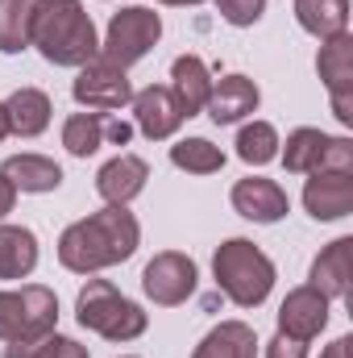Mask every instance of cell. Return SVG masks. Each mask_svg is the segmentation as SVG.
<instances>
[{
    "instance_id": "obj_1",
    "label": "cell",
    "mask_w": 353,
    "mask_h": 358,
    "mask_svg": "<svg viewBox=\"0 0 353 358\" xmlns=\"http://www.w3.org/2000/svg\"><path fill=\"white\" fill-rule=\"evenodd\" d=\"M137 217L125 204H108L100 213H91L84 221L67 225L59 238V263L75 275H91V271L117 267L137 250Z\"/></svg>"
},
{
    "instance_id": "obj_2",
    "label": "cell",
    "mask_w": 353,
    "mask_h": 358,
    "mask_svg": "<svg viewBox=\"0 0 353 358\" xmlns=\"http://www.w3.org/2000/svg\"><path fill=\"white\" fill-rule=\"evenodd\" d=\"M29 42L54 67H84L100 55L96 25L80 0H33L29 4Z\"/></svg>"
},
{
    "instance_id": "obj_3",
    "label": "cell",
    "mask_w": 353,
    "mask_h": 358,
    "mask_svg": "<svg viewBox=\"0 0 353 358\" xmlns=\"http://www.w3.org/2000/svg\"><path fill=\"white\" fill-rule=\"evenodd\" d=\"M212 271H216V283L220 292L241 304V308H254L262 304L274 287V263L266 259L262 250L246 238H229L216 255H212Z\"/></svg>"
},
{
    "instance_id": "obj_4",
    "label": "cell",
    "mask_w": 353,
    "mask_h": 358,
    "mask_svg": "<svg viewBox=\"0 0 353 358\" xmlns=\"http://www.w3.org/2000/svg\"><path fill=\"white\" fill-rule=\"evenodd\" d=\"M75 317H80L84 329L108 338V342H133V338H142L146 325H150V317H146L133 300H125L108 279H88V283L80 287Z\"/></svg>"
},
{
    "instance_id": "obj_5",
    "label": "cell",
    "mask_w": 353,
    "mask_h": 358,
    "mask_svg": "<svg viewBox=\"0 0 353 358\" xmlns=\"http://www.w3.org/2000/svg\"><path fill=\"white\" fill-rule=\"evenodd\" d=\"M59 325V296L42 283L21 292H0V342H33L54 334Z\"/></svg>"
},
{
    "instance_id": "obj_6",
    "label": "cell",
    "mask_w": 353,
    "mask_h": 358,
    "mask_svg": "<svg viewBox=\"0 0 353 358\" xmlns=\"http://www.w3.org/2000/svg\"><path fill=\"white\" fill-rule=\"evenodd\" d=\"M158 38H163V21H158V13L133 4V8L112 13L108 34H104L96 59H104L108 67H121V71H125V67H133L137 59H146V50H150Z\"/></svg>"
},
{
    "instance_id": "obj_7",
    "label": "cell",
    "mask_w": 353,
    "mask_h": 358,
    "mask_svg": "<svg viewBox=\"0 0 353 358\" xmlns=\"http://www.w3.org/2000/svg\"><path fill=\"white\" fill-rule=\"evenodd\" d=\"M287 171L312 176V171H350L353 167V142L350 138H329L320 129H295L283 150Z\"/></svg>"
},
{
    "instance_id": "obj_8",
    "label": "cell",
    "mask_w": 353,
    "mask_h": 358,
    "mask_svg": "<svg viewBox=\"0 0 353 358\" xmlns=\"http://www.w3.org/2000/svg\"><path fill=\"white\" fill-rule=\"evenodd\" d=\"M142 287H146V296H150L154 304L175 308V304H183V300L195 292V263H191L187 255H179V250H163V255H154V259L146 263Z\"/></svg>"
},
{
    "instance_id": "obj_9",
    "label": "cell",
    "mask_w": 353,
    "mask_h": 358,
    "mask_svg": "<svg viewBox=\"0 0 353 358\" xmlns=\"http://www.w3.org/2000/svg\"><path fill=\"white\" fill-rule=\"evenodd\" d=\"M71 92H75L80 104H88V108H96V113H112V108H125V104L133 100L129 76H125L121 67H108L104 59L84 63V71H80V80H75Z\"/></svg>"
},
{
    "instance_id": "obj_10",
    "label": "cell",
    "mask_w": 353,
    "mask_h": 358,
    "mask_svg": "<svg viewBox=\"0 0 353 358\" xmlns=\"http://www.w3.org/2000/svg\"><path fill=\"white\" fill-rule=\"evenodd\" d=\"M316 67H320V80H324V88H329V96H333L337 121L350 125L353 121V38L350 34L329 38V46L320 50Z\"/></svg>"
},
{
    "instance_id": "obj_11",
    "label": "cell",
    "mask_w": 353,
    "mask_h": 358,
    "mask_svg": "<svg viewBox=\"0 0 353 358\" xmlns=\"http://www.w3.org/2000/svg\"><path fill=\"white\" fill-rule=\"evenodd\" d=\"M324 325H329V296H320L312 283L295 287L278 308V334H287L295 342H312Z\"/></svg>"
},
{
    "instance_id": "obj_12",
    "label": "cell",
    "mask_w": 353,
    "mask_h": 358,
    "mask_svg": "<svg viewBox=\"0 0 353 358\" xmlns=\"http://www.w3.org/2000/svg\"><path fill=\"white\" fill-rule=\"evenodd\" d=\"M303 208L316 221H341L353 213V176L350 171H312L303 183Z\"/></svg>"
},
{
    "instance_id": "obj_13",
    "label": "cell",
    "mask_w": 353,
    "mask_h": 358,
    "mask_svg": "<svg viewBox=\"0 0 353 358\" xmlns=\"http://www.w3.org/2000/svg\"><path fill=\"white\" fill-rule=\"evenodd\" d=\"M129 104H133L137 129H142L150 142H158V138H171L179 125L187 121L183 104L175 100V92H171V88H158V84H150L146 92H137Z\"/></svg>"
},
{
    "instance_id": "obj_14",
    "label": "cell",
    "mask_w": 353,
    "mask_h": 358,
    "mask_svg": "<svg viewBox=\"0 0 353 358\" xmlns=\"http://www.w3.org/2000/svg\"><path fill=\"white\" fill-rule=\"evenodd\" d=\"M233 208L246 217V221H258V225H270V221H283L287 217V192L274 183V179L250 176L233 183Z\"/></svg>"
},
{
    "instance_id": "obj_15",
    "label": "cell",
    "mask_w": 353,
    "mask_h": 358,
    "mask_svg": "<svg viewBox=\"0 0 353 358\" xmlns=\"http://www.w3.org/2000/svg\"><path fill=\"white\" fill-rule=\"evenodd\" d=\"M146 179H150L146 159H137V155H117L112 163L100 167V176H96V192H100L108 204H129V200L146 187Z\"/></svg>"
},
{
    "instance_id": "obj_16",
    "label": "cell",
    "mask_w": 353,
    "mask_h": 358,
    "mask_svg": "<svg viewBox=\"0 0 353 358\" xmlns=\"http://www.w3.org/2000/svg\"><path fill=\"white\" fill-rule=\"evenodd\" d=\"M350 275H353V238H337L312 263V287L329 300H341V296H350Z\"/></svg>"
},
{
    "instance_id": "obj_17",
    "label": "cell",
    "mask_w": 353,
    "mask_h": 358,
    "mask_svg": "<svg viewBox=\"0 0 353 358\" xmlns=\"http://www.w3.org/2000/svg\"><path fill=\"white\" fill-rule=\"evenodd\" d=\"M204 108L216 125H233V121H241L246 113L258 108V88L246 76H225L220 84H212V96H208Z\"/></svg>"
},
{
    "instance_id": "obj_18",
    "label": "cell",
    "mask_w": 353,
    "mask_h": 358,
    "mask_svg": "<svg viewBox=\"0 0 353 358\" xmlns=\"http://www.w3.org/2000/svg\"><path fill=\"white\" fill-rule=\"evenodd\" d=\"M8 113V134L17 138H38L46 125H50V96L38 88H17L4 104Z\"/></svg>"
},
{
    "instance_id": "obj_19",
    "label": "cell",
    "mask_w": 353,
    "mask_h": 358,
    "mask_svg": "<svg viewBox=\"0 0 353 358\" xmlns=\"http://www.w3.org/2000/svg\"><path fill=\"white\" fill-rule=\"evenodd\" d=\"M171 80H175V100L183 104V113L187 117H195L204 104H208V96H212V76H208V67H204V59H195V55H179L175 67H171Z\"/></svg>"
},
{
    "instance_id": "obj_20",
    "label": "cell",
    "mask_w": 353,
    "mask_h": 358,
    "mask_svg": "<svg viewBox=\"0 0 353 358\" xmlns=\"http://www.w3.org/2000/svg\"><path fill=\"white\" fill-rule=\"evenodd\" d=\"M258 355V338L246 321H220L191 358H254Z\"/></svg>"
},
{
    "instance_id": "obj_21",
    "label": "cell",
    "mask_w": 353,
    "mask_h": 358,
    "mask_svg": "<svg viewBox=\"0 0 353 358\" xmlns=\"http://www.w3.org/2000/svg\"><path fill=\"white\" fill-rule=\"evenodd\" d=\"M0 176L8 179L13 187H21V192H54L63 183L59 163L54 159H42V155H13L0 167Z\"/></svg>"
},
{
    "instance_id": "obj_22",
    "label": "cell",
    "mask_w": 353,
    "mask_h": 358,
    "mask_svg": "<svg viewBox=\"0 0 353 358\" xmlns=\"http://www.w3.org/2000/svg\"><path fill=\"white\" fill-rule=\"evenodd\" d=\"M38 267V238L25 225H0V279H25Z\"/></svg>"
},
{
    "instance_id": "obj_23",
    "label": "cell",
    "mask_w": 353,
    "mask_h": 358,
    "mask_svg": "<svg viewBox=\"0 0 353 358\" xmlns=\"http://www.w3.org/2000/svg\"><path fill=\"white\" fill-rule=\"evenodd\" d=\"M295 17L308 34H316L320 42L345 34L350 25V0H295Z\"/></svg>"
},
{
    "instance_id": "obj_24",
    "label": "cell",
    "mask_w": 353,
    "mask_h": 358,
    "mask_svg": "<svg viewBox=\"0 0 353 358\" xmlns=\"http://www.w3.org/2000/svg\"><path fill=\"white\" fill-rule=\"evenodd\" d=\"M171 163L191 171V176H212L225 167V150L212 146L208 138H183L179 146H171Z\"/></svg>"
},
{
    "instance_id": "obj_25",
    "label": "cell",
    "mask_w": 353,
    "mask_h": 358,
    "mask_svg": "<svg viewBox=\"0 0 353 358\" xmlns=\"http://www.w3.org/2000/svg\"><path fill=\"white\" fill-rule=\"evenodd\" d=\"M100 142H104V117H100V113H75V117H67V125H63V146H67L75 159L96 155Z\"/></svg>"
},
{
    "instance_id": "obj_26",
    "label": "cell",
    "mask_w": 353,
    "mask_h": 358,
    "mask_svg": "<svg viewBox=\"0 0 353 358\" xmlns=\"http://www.w3.org/2000/svg\"><path fill=\"white\" fill-rule=\"evenodd\" d=\"M29 46V0H0V55Z\"/></svg>"
},
{
    "instance_id": "obj_27",
    "label": "cell",
    "mask_w": 353,
    "mask_h": 358,
    "mask_svg": "<svg viewBox=\"0 0 353 358\" xmlns=\"http://www.w3.org/2000/svg\"><path fill=\"white\" fill-rule=\"evenodd\" d=\"M237 159H246L250 167H262L270 159H278V134H274V125H266V121L246 125L237 134Z\"/></svg>"
},
{
    "instance_id": "obj_28",
    "label": "cell",
    "mask_w": 353,
    "mask_h": 358,
    "mask_svg": "<svg viewBox=\"0 0 353 358\" xmlns=\"http://www.w3.org/2000/svg\"><path fill=\"white\" fill-rule=\"evenodd\" d=\"M4 358H88V350L75 338L46 334V338H33V342H8Z\"/></svg>"
},
{
    "instance_id": "obj_29",
    "label": "cell",
    "mask_w": 353,
    "mask_h": 358,
    "mask_svg": "<svg viewBox=\"0 0 353 358\" xmlns=\"http://www.w3.org/2000/svg\"><path fill=\"white\" fill-rule=\"evenodd\" d=\"M216 8H220V17L229 21V25H254L258 17L266 13V0H216Z\"/></svg>"
},
{
    "instance_id": "obj_30",
    "label": "cell",
    "mask_w": 353,
    "mask_h": 358,
    "mask_svg": "<svg viewBox=\"0 0 353 358\" xmlns=\"http://www.w3.org/2000/svg\"><path fill=\"white\" fill-rule=\"evenodd\" d=\"M266 358H308V342H295V338L278 334V338L266 346Z\"/></svg>"
},
{
    "instance_id": "obj_31",
    "label": "cell",
    "mask_w": 353,
    "mask_h": 358,
    "mask_svg": "<svg viewBox=\"0 0 353 358\" xmlns=\"http://www.w3.org/2000/svg\"><path fill=\"white\" fill-rule=\"evenodd\" d=\"M104 138H108V142H117V146H125V142L133 138V129H129L125 121H108V125H104Z\"/></svg>"
},
{
    "instance_id": "obj_32",
    "label": "cell",
    "mask_w": 353,
    "mask_h": 358,
    "mask_svg": "<svg viewBox=\"0 0 353 358\" xmlns=\"http://www.w3.org/2000/svg\"><path fill=\"white\" fill-rule=\"evenodd\" d=\"M13 200H17V187L0 176V217H8V213H13Z\"/></svg>"
},
{
    "instance_id": "obj_33",
    "label": "cell",
    "mask_w": 353,
    "mask_h": 358,
    "mask_svg": "<svg viewBox=\"0 0 353 358\" xmlns=\"http://www.w3.org/2000/svg\"><path fill=\"white\" fill-rule=\"evenodd\" d=\"M350 346H353L350 338H337V342H333V346H329L320 358H350Z\"/></svg>"
},
{
    "instance_id": "obj_34",
    "label": "cell",
    "mask_w": 353,
    "mask_h": 358,
    "mask_svg": "<svg viewBox=\"0 0 353 358\" xmlns=\"http://www.w3.org/2000/svg\"><path fill=\"white\" fill-rule=\"evenodd\" d=\"M8 138V113H4V104H0V142Z\"/></svg>"
},
{
    "instance_id": "obj_35",
    "label": "cell",
    "mask_w": 353,
    "mask_h": 358,
    "mask_svg": "<svg viewBox=\"0 0 353 358\" xmlns=\"http://www.w3.org/2000/svg\"><path fill=\"white\" fill-rule=\"evenodd\" d=\"M163 4H204V0H163Z\"/></svg>"
}]
</instances>
